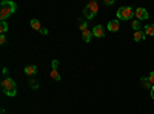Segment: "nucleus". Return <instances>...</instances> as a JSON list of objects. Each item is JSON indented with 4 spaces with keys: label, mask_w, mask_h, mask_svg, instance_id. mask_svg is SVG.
Masks as SVG:
<instances>
[{
    "label": "nucleus",
    "mask_w": 154,
    "mask_h": 114,
    "mask_svg": "<svg viewBox=\"0 0 154 114\" xmlns=\"http://www.w3.org/2000/svg\"><path fill=\"white\" fill-rule=\"evenodd\" d=\"M86 28H88V23H86V22H83V23L80 25V31H83V29H86Z\"/></svg>",
    "instance_id": "obj_21"
},
{
    "label": "nucleus",
    "mask_w": 154,
    "mask_h": 114,
    "mask_svg": "<svg viewBox=\"0 0 154 114\" xmlns=\"http://www.w3.org/2000/svg\"><path fill=\"white\" fill-rule=\"evenodd\" d=\"M91 37H94V35H93V29H88V28H86V29L82 31V39H83L85 43H88L89 40H91Z\"/></svg>",
    "instance_id": "obj_8"
},
{
    "label": "nucleus",
    "mask_w": 154,
    "mask_h": 114,
    "mask_svg": "<svg viewBox=\"0 0 154 114\" xmlns=\"http://www.w3.org/2000/svg\"><path fill=\"white\" fill-rule=\"evenodd\" d=\"M29 85H31V88H32V90H37V88H38V83L35 82V80H29Z\"/></svg>",
    "instance_id": "obj_17"
},
{
    "label": "nucleus",
    "mask_w": 154,
    "mask_h": 114,
    "mask_svg": "<svg viewBox=\"0 0 154 114\" xmlns=\"http://www.w3.org/2000/svg\"><path fill=\"white\" fill-rule=\"evenodd\" d=\"M145 32H143V29H140V31H134V35H133V39H134V42H142V40H145Z\"/></svg>",
    "instance_id": "obj_9"
},
{
    "label": "nucleus",
    "mask_w": 154,
    "mask_h": 114,
    "mask_svg": "<svg viewBox=\"0 0 154 114\" xmlns=\"http://www.w3.org/2000/svg\"><path fill=\"white\" fill-rule=\"evenodd\" d=\"M93 35L97 37V39L105 37V28L102 26V25H94V28H93Z\"/></svg>",
    "instance_id": "obj_6"
},
{
    "label": "nucleus",
    "mask_w": 154,
    "mask_h": 114,
    "mask_svg": "<svg viewBox=\"0 0 154 114\" xmlns=\"http://www.w3.org/2000/svg\"><path fill=\"white\" fill-rule=\"evenodd\" d=\"M2 93L5 94V96H8V97H14L16 94H17V86H16V82L12 80L11 77H3V80H2Z\"/></svg>",
    "instance_id": "obj_2"
},
{
    "label": "nucleus",
    "mask_w": 154,
    "mask_h": 114,
    "mask_svg": "<svg viewBox=\"0 0 154 114\" xmlns=\"http://www.w3.org/2000/svg\"><path fill=\"white\" fill-rule=\"evenodd\" d=\"M134 16H136V19L140 22V20H146L148 17H149V14H148V11L145 9V8H137V9H134Z\"/></svg>",
    "instance_id": "obj_5"
},
{
    "label": "nucleus",
    "mask_w": 154,
    "mask_h": 114,
    "mask_svg": "<svg viewBox=\"0 0 154 114\" xmlns=\"http://www.w3.org/2000/svg\"><path fill=\"white\" fill-rule=\"evenodd\" d=\"M119 29H120V22H119V20H111V22H108V31L116 32V31H119Z\"/></svg>",
    "instance_id": "obj_7"
},
{
    "label": "nucleus",
    "mask_w": 154,
    "mask_h": 114,
    "mask_svg": "<svg viewBox=\"0 0 154 114\" xmlns=\"http://www.w3.org/2000/svg\"><path fill=\"white\" fill-rule=\"evenodd\" d=\"M51 77H53L56 82H59L62 77H60V74H59V71H57V68H51Z\"/></svg>",
    "instance_id": "obj_13"
},
{
    "label": "nucleus",
    "mask_w": 154,
    "mask_h": 114,
    "mask_svg": "<svg viewBox=\"0 0 154 114\" xmlns=\"http://www.w3.org/2000/svg\"><path fill=\"white\" fill-rule=\"evenodd\" d=\"M8 23L6 22H2V23H0V32H2V34H5L6 31H8Z\"/></svg>",
    "instance_id": "obj_16"
},
{
    "label": "nucleus",
    "mask_w": 154,
    "mask_h": 114,
    "mask_svg": "<svg viewBox=\"0 0 154 114\" xmlns=\"http://www.w3.org/2000/svg\"><path fill=\"white\" fill-rule=\"evenodd\" d=\"M143 32H145L146 35H154V23H151V25H145Z\"/></svg>",
    "instance_id": "obj_12"
},
{
    "label": "nucleus",
    "mask_w": 154,
    "mask_h": 114,
    "mask_svg": "<svg viewBox=\"0 0 154 114\" xmlns=\"http://www.w3.org/2000/svg\"><path fill=\"white\" fill-rule=\"evenodd\" d=\"M116 14H117V20H131L134 16V11L131 6H120Z\"/></svg>",
    "instance_id": "obj_3"
},
{
    "label": "nucleus",
    "mask_w": 154,
    "mask_h": 114,
    "mask_svg": "<svg viewBox=\"0 0 154 114\" xmlns=\"http://www.w3.org/2000/svg\"><path fill=\"white\" fill-rule=\"evenodd\" d=\"M16 8H17V6H16L14 2L3 0V2L0 3V20H2V22H6V19L16 12Z\"/></svg>",
    "instance_id": "obj_1"
},
{
    "label": "nucleus",
    "mask_w": 154,
    "mask_h": 114,
    "mask_svg": "<svg viewBox=\"0 0 154 114\" xmlns=\"http://www.w3.org/2000/svg\"><path fill=\"white\" fill-rule=\"evenodd\" d=\"M149 93H151V99H154V85H152V88L149 90Z\"/></svg>",
    "instance_id": "obj_24"
},
{
    "label": "nucleus",
    "mask_w": 154,
    "mask_h": 114,
    "mask_svg": "<svg viewBox=\"0 0 154 114\" xmlns=\"http://www.w3.org/2000/svg\"><path fill=\"white\" fill-rule=\"evenodd\" d=\"M148 80L151 82V85H154V71H152V72L148 75Z\"/></svg>",
    "instance_id": "obj_20"
},
{
    "label": "nucleus",
    "mask_w": 154,
    "mask_h": 114,
    "mask_svg": "<svg viewBox=\"0 0 154 114\" xmlns=\"http://www.w3.org/2000/svg\"><path fill=\"white\" fill-rule=\"evenodd\" d=\"M97 9H99V3L96 2V0H93V2H89L85 8H83V16L85 19H93L96 14H97Z\"/></svg>",
    "instance_id": "obj_4"
},
{
    "label": "nucleus",
    "mask_w": 154,
    "mask_h": 114,
    "mask_svg": "<svg viewBox=\"0 0 154 114\" xmlns=\"http://www.w3.org/2000/svg\"><path fill=\"white\" fill-rule=\"evenodd\" d=\"M0 43H2V45L6 43V35L5 34H0Z\"/></svg>",
    "instance_id": "obj_18"
},
{
    "label": "nucleus",
    "mask_w": 154,
    "mask_h": 114,
    "mask_svg": "<svg viewBox=\"0 0 154 114\" xmlns=\"http://www.w3.org/2000/svg\"><path fill=\"white\" fill-rule=\"evenodd\" d=\"M131 26H133V29H134V31H140V26H142V25H140V22L136 19V20H133V22H131Z\"/></svg>",
    "instance_id": "obj_15"
},
{
    "label": "nucleus",
    "mask_w": 154,
    "mask_h": 114,
    "mask_svg": "<svg viewBox=\"0 0 154 114\" xmlns=\"http://www.w3.org/2000/svg\"><path fill=\"white\" fill-rule=\"evenodd\" d=\"M103 3H105V5H112V3H114V0H105Z\"/></svg>",
    "instance_id": "obj_23"
},
{
    "label": "nucleus",
    "mask_w": 154,
    "mask_h": 114,
    "mask_svg": "<svg viewBox=\"0 0 154 114\" xmlns=\"http://www.w3.org/2000/svg\"><path fill=\"white\" fill-rule=\"evenodd\" d=\"M25 74H28L29 77H32V75L37 74V68L34 65H26V66H25Z\"/></svg>",
    "instance_id": "obj_10"
},
{
    "label": "nucleus",
    "mask_w": 154,
    "mask_h": 114,
    "mask_svg": "<svg viewBox=\"0 0 154 114\" xmlns=\"http://www.w3.org/2000/svg\"><path fill=\"white\" fill-rule=\"evenodd\" d=\"M31 28L32 29H35V31H38V32H40L42 31V25H40V22H38L37 19H31Z\"/></svg>",
    "instance_id": "obj_11"
},
{
    "label": "nucleus",
    "mask_w": 154,
    "mask_h": 114,
    "mask_svg": "<svg viewBox=\"0 0 154 114\" xmlns=\"http://www.w3.org/2000/svg\"><path fill=\"white\" fill-rule=\"evenodd\" d=\"M57 66H59V60L54 59L53 62H51V68H57Z\"/></svg>",
    "instance_id": "obj_19"
},
{
    "label": "nucleus",
    "mask_w": 154,
    "mask_h": 114,
    "mask_svg": "<svg viewBox=\"0 0 154 114\" xmlns=\"http://www.w3.org/2000/svg\"><path fill=\"white\" fill-rule=\"evenodd\" d=\"M40 34H43V35H48V29H46V28H42Z\"/></svg>",
    "instance_id": "obj_22"
},
{
    "label": "nucleus",
    "mask_w": 154,
    "mask_h": 114,
    "mask_svg": "<svg viewBox=\"0 0 154 114\" xmlns=\"http://www.w3.org/2000/svg\"><path fill=\"white\" fill-rule=\"evenodd\" d=\"M140 83H142L143 88H149V90L152 88V85H151V82L148 80V77H142V79H140Z\"/></svg>",
    "instance_id": "obj_14"
}]
</instances>
